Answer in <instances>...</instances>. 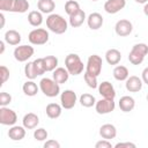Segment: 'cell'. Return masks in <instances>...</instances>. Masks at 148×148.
<instances>
[{
    "instance_id": "6da1fadb",
    "label": "cell",
    "mask_w": 148,
    "mask_h": 148,
    "mask_svg": "<svg viewBox=\"0 0 148 148\" xmlns=\"http://www.w3.org/2000/svg\"><path fill=\"white\" fill-rule=\"evenodd\" d=\"M46 27L49 28L50 31H52V32H54L57 35H61V34L67 31L68 23L61 15H59V14H50L46 17Z\"/></svg>"
},
{
    "instance_id": "7a4b0ae2",
    "label": "cell",
    "mask_w": 148,
    "mask_h": 148,
    "mask_svg": "<svg viewBox=\"0 0 148 148\" xmlns=\"http://www.w3.org/2000/svg\"><path fill=\"white\" fill-rule=\"evenodd\" d=\"M65 67L71 75H79L83 72V62L76 53H69L65 58Z\"/></svg>"
},
{
    "instance_id": "3957f363",
    "label": "cell",
    "mask_w": 148,
    "mask_h": 148,
    "mask_svg": "<svg viewBox=\"0 0 148 148\" xmlns=\"http://www.w3.org/2000/svg\"><path fill=\"white\" fill-rule=\"evenodd\" d=\"M148 53V45L145 43H138L133 45L128 54V61L132 65H140Z\"/></svg>"
},
{
    "instance_id": "277c9868",
    "label": "cell",
    "mask_w": 148,
    "mask_h": 148,
    "mask_svg": "<svg viewBox=\"0 0 148 148\" xmlns=\"http://www.w3.org/2000/svg\"><path fill=\"white\" fill-rule=\"evenodd\" d=\"M39 89L40 91L47 97H56L60 92V84L57 83L53 79L43 77L39 81Z\"/></svg>"
},
{
    "instance_id": "5b68a950",
    "label": "cell",
    "mask_w": 148,
    "mask_h": 148,
    "mask_svg": "<svg viewBox=\"0 0 148 148\" xmlns=\"http://www.w3.org/2000/svg\"><path fill=\"white\" fill-rule=\"evenodd\" d=\"M49 37V32L43 28L34 29L28 35V39L32 45H44L47 43Z\"/></svg>"
},
{
    "instance_id": "8992f818",
    "label": "cell",
    "mask_w": 148,
    "mask_h": 148,
    "mask_svg": "<svg viewBox=\"0 0 148 148\" xmlns=\"http://www.w3.org/2000/svg\"><path fill=\"white\" fill-rule=\"evenodd\" d=\"M102 58L98 56V54H92L88 58L87 60V66H86V72L95 75V76H98L102 72Z\"/></svg>"
},
{
    "instance_id": "52a82bcc",
    "label": "cell",
    "mask_w": 148,
    "mask_h": 148,
    "mask_svg": "<svg viewBox=\"0 0 148 148\" xmlns=\"http://www.w3.org/2000/svg\"><path fill=\"white\" fill-rule=\"evenodd\" d=\"M35 53V50L30 45H18L14 50V58L18 62H24L30 59Z\"/></svg>"
},
{
    "instance_id": "ba28073f",
    "label": "cell",
    "mask_w": 148,
    "mask_h": 148,
    "mask_svg": "<svg viewBox=\"0 0 148 148\" xmlns=\"http://www.w3.org/2000/svg\"><path fill=\"white\" fill-rule=\"evenodd\" d=\"M17 121V114L14 110L7 108V106H1L0 108V124L6 125V126H13Z\"/></svg>"
},
{
    "instance_id": "9c48e42d",
    "label": "cell",
    "mask_w": 148,
    "mask_h": 148,
    "mask_svg": "<svg viewBox=\"0 0 148 148\" xmlns=\"http://www.w3.org/2000/svg\"><path fill=\"white\" fill-rule=\"evenodd\" d=\"M76 101H77V96L76 94L71 90V89H67V90H64L60 95V102H61V106L66 110H69V109H73L76 104Z\"/></svg>"
},
{
    "instance_id": "30bf717a",
    "label": "cell",
    "mask_w": 148,
    "mask_h": 148,
    "mask_svg": "<svg viewBox=\"0 0 148 148\" xmlns=\"http://www.w3.org/2000/svg\"><path fill=\"white\" fill-rule=\"evenodd\" d=\"M114 108H116L114 99H111V98H102V99L97 101L95 104V110L98 114L110 113L114 110Z\"/></svg>"
},
{
    "instance_id": "8fae6325",
    "label": "cell",
    "mask_w": 148,
    "mask_h": 148,
    "mask_svg": "<svg viewBox=\"0 0 148 148\" xmlns=\"http://www.w3.org/2000/svg\"><path fill=\"white\" fill-rule=\"evenodd\" d=\"M132 30H133V24H132V22L130 20H126V18L117 21V23L114 25V31L120 37L128 36L132 32Z\"/></svg>"
},
{
    "instance_id": "7c38bea8",
    "label": "cell",
    "mask_w": 148,
    "mask_h": 148,
    "mask_svg": "<svg viewBox=\"0 0 148 148\" xmlns=\"http://www.w3.org/2000/svg\"><path fill=\"white\" fill-rule=\"evenodd\" d=\"M97 89H98L99 95H101L103 98H111V99H114V97H116V90H114V87L112 86L111 82H109V81H103L102 83L98 84Z\"/></svg>"
},
{
    "instance_id": "4fadbf2b",
    "label": "cell",
    "mask_w": 148,
    "mask_h": 148,
    "mask_svg": "<svg viewBox=\"0 0 148 148\" xmlns=\"http://www.w3.org/2000/svg\"><path fill=\"white\" fill-rule=\"evenodd\" d=\"M126 6V0H106L104 3V10L108 14H116L124 9Z\"/></svg>"
},
{
    "instance_id": "5bb4252c",
    "label": "cell",
    "mask_w": 148,
    "mask_h": 148,
    "mask_svg": "<svg viewBox=\"0 0 148 148\" xmlns=\"http://www.w3.org/2000/svg\"><path fill=\"white\" fill-rule=\"evenodd\" d=\"M142 84H143L142 79H140L136 75H131L127 77L125 87L130 92H138L142 89Z\"/></svg>"
},
{
    "instance_id": "9a60e30c",
    "label": "cell",
    "mask_w": 148,
    "mask_h": 148,
    "mask_svg": "<svg viewBox=\"0 0 148 148\" xmlns=\"http://www.w3.org/2000/svg\"><path fill=\"white\" fill-rule=\"evenodd\" d=\"M103 16L99 13H91L87 17V24L91 30H98L103 25Z\"/></svg>"
},
{
    "instance_id": "2e32d148",
    "label": "cell",
    "mask_w": 148,
    "mask_h": 148,
    "mask_svg": "<svg viewBox=\"0 0 148 148\" xmlns=\"http://www.w3.org/2000/svg\"><path fill=\"white\" fill-rule=\"evenodd\" d=\"M22 124L27 130H34L39 124V118H38V116L36 113L29 112V113L24 114V117L22 119Z\"/></svg>"
},
{
    "instance_id": "e0dca14e",
    "label": "cell",
    "mask_w": 148,
    "mask_h": 148,
    "mask_svg": "<svg viewBox=\"0 0 148 148\" xmlns=\"http://www.w3.org/2000/svg\"><path fill=\"white\" fill-rule=\"evenodd\" d=\"M99 135L103 139H106V140L114 139L116 135H117V128L112 124H104L99 128Z\"/></svg>"
},
{
    "instance_id": "ac0fdd59",
    "label": "cell",
    "mask_w": 148,
    "mask_h": 148,
    "mask_svg": "<svg viewBox=\"0 0 148 148\" xmlns=\"http://www.w3.org/2000/svg\"><path fill=\"white\" fill-rule=\"evenodd\" d=\"M25 127L24 126H16L13 125L8 131V136L13 141H20L25 136Z\"/></svg>"
},
{
    "instance_id": "d6986e66",
    "label": "cell",
    "mask_w": 148,
    "mask_h": 148,
    "mask_svg": "<svg viewBox=\"0 0 148 148\" xmlns=\"http://www.w3.org/2000/svg\"><path fill=\"white\" fill-rule=\"evenodd\" d=\"M69 72L66 69V67L64 68V67H57L54 71H53V74H52V79L57 82V83H59V84H61V83H65L67 80H68V77H69Z\"/></svg>"
},
{
    "instance_id": "ffe728a7",
    "label": "cell",
    "mask_w": 148,
    "mask_h": 148,
    "mask_svg": "<svg viewBox=\"0 0 148 148\" xmlns=\"http://www.w3.org/2000/svg\"><path fill=\"white\" fill-rule=\"evenodd\" d=\"M135 108V101L131 96H123L119 99V109L123 112H131Z\"/></svg>"
},
{
    "instance_id": "44dd1931",
    "label": "cell",
    "mask_w": 148,
    "mask_h": 148,
    "mask_svg": "<svg viewBox=\"0 0 148 148\" xmlns=\"http://www.w3.org/2000/svg\"><path fill=\"white\" fill-rule=\"evenodd\" d=\"M45 112H46V116L51 119H57L61 116V112H62V106L57 104V103H49L46 105V109H45Z\"/></svg>"
},
{
    "instance_id": "7402d4cb",
    "label": "cell",
    "mask_w": 148,
    "mask_h": 148,
    "mask_svg": "<svg viewBox=\"0 0 148 148\" xmlns=\"http://www.w3.org/2000/svg\"><path fill=\"white\" fill-rule=\"evenodd\" d=\"M86 18L87 17H86L84 10L80 9L79 12H76L75 14H73V15L69 16V24H71L72 28H79V27H81L83 24V22L86 21Z\"/></svg>"
},
{
    "instance_id": "603a6c76",
    "label": "cell",
    "mask_w": 148,
    "mask_h": 148,
    "mask_svg": "<svg viewBox=\"0 0 148 148\" xmlns=\"http://www.w3.org/2000/svg\"><path fill=\"white\" fill-rule=\"evenodd\" d=\"M5 42L7 43V44H9V45H13V46H15V45H18L20 43H21V35H20V32L18 31H16V30H7L6 32H5Z\"/></svg>"
},
{
    "instance_id": "cb8c5ba5",
    "label": "cell",
    "mask_w": 148,
    "mask_h": 148,
    "mask_svg": "<svg viewBox=\"0 0 148 148\" xmlns=\"http://www.w3.org/2000/svg\"><path fill=\"white\" fill-rule=\"evenodd\" d=\"M105 60L110 65H118L121 60V53L117 49H109L105 52Z\"/></svg>"
},
{
    "instance_id": "d4e9b609",
    "label": "cell",
    "mask_w": 148,
    "mask_h": 148,
    "mask_svg": "<svg viewBox=\"0 0 148 148\" xmlns=\"http://www.w3.org/2000/svg\"><path fill=\"white\" fill-rule=\"evenodd\" d=\"M37 8L43 14H51L56 8V3L53 0H38Z\"/></svg>"
},
{
    "instance_id": "484cf974",
    "label": "cell",
    "mask_w": 148,
    "mask_h": 148,
    "mask_svg": "<svg viewBox=\"0 0 148 148\" xmlns=\"http://www.w3.org/2000/svg\"><path fill=\"white\" fill-rule=\"evenodd\" d=\"M128 76H130V73H128L127 67L123 65H118L113 68V77L117 81H126Z\"/></svg>"
},
{
    "instance_id": "4316f807",
    "label": "cell",
    "mask_w": 148,
    "mask_h": 148,
    "mask_svg": "<svg viewBox=\"0 0 148 148\" xmlns=\"http://www.w3.org/2000/svg\"><path fill=\"white\" fill-rule=\"evenodd\" d=\"M38 89H39V87H38L32 80H29V81L24 82L23 86H22V90H23V92H24L27 96H30V97L37 95Z\"/></svg>"
},
{
    "instance_id": "83f0119b",
    "label": "cell",
    "mask_w": 148,
    "mask_h": 148,
    "mask_svg": "<svg viewBox=\"0 0 148 148\" xmlns=\"http://www.w3.org/2000/svg\"><path fill=\"white\" fill-rule=\"evenodd\" d=\"M43 13L38 10H32L28 14V22L32 27H39L43 23Z\"/></svg>"
},
{
    "instance_id": "f1b7e54d",
    "label": "cell",
    "mask_w": 148,
    "mask_h": 148,
    "mask_svg": "<svg viewBox=\"0 0 148 148\" xmlns=\"http://www.w3.org/2000/svg\"><path fill=\"white\" fill-rule=\"evenodd\" d=\"M96 102L97 101H96L95 96L91 95V94L86 92V94H82L80 96V104L82 106H84V108H91V106H94L96 104Z\"/></svg>"
},
{
    "instance_id": "f546056e",
    "label": "cell",
    "mask_w": 148,
    "mask_h": 148,
    "mask_svg": "<svg viewBox=\"0 0 148 148\" xmlns=\"http://www.w3.org/2000/svg\"><path fill=\"white\" fill-rule=\"evenodd\" d=\"M46 72H53L58 67V58L54 56H46L43 58Z\"/></svg>"
},
{
    "instance_id": "4dcf8cb0",
    "label": "cell",
    "mask_w": 148,
    "mask_h": 148,
    "mask_svg": "<svg viewBox=\"0 0 148 148\" xmlns=\"http://www.w3.org/2000/svg\"><path fill=\"white\" fill-rule=\"evenodd\" d=\"M29 2L28 0H14V6H13V12L14 13H25L29 9Z\"/></svg>"
},
{
    "instance_id": "1f68e13d",
    "label": "cell",
    "mask_w": 148,
    "mask_h": 148,
    "mask_svg": "<svg viewBox=\"0 0 148 148\" xmlns=\"http://www.w3.org/2000/svg\"><path fill=\"white\" fill-rule=\"evenodd\" d=\"M80 9H81V8H80V5H79V2L75 1V0H68V1H66V3H65V12H66V14H67L68 16L75 14V13L79 12Z\"/></svg>"
},
{
    "instance_id": "d6a6232c",
    "label": "cell",
    "mask_w": 148,
    "mask_h": 148,
    "mask_svg": "<svg viewBox=\"0 0 148 148\" xmlns=\"http://www.w3.org/2000/svg\"><path fill=\"white\" fill-rule=\"evenodd\" d=\"M83 79H84V81H86V83H87V86H88L89 88L96 89V88L98 87L97 76H95V75H92V74H90V73H88V72H84Z\"/></svg>"
},
{
    "instance_id": "836d02e7",
    "label": "cell",
    "mask_w": 148,
    "mask_h": 148,
    "mask_svg": "<svg viewBox=\"0 0 148 148\" xmlns=\"http://www.w3.org/2000/svg\"><path fill=\"white\" fill-rule=\"evenodd\" d=\"M24 75H25L29 80H34V79H36V77L38 76V74H37V72H36V69H35V67H34V62H32V61L28 62V64L24 66Z\"/></svg>"
},
{
    "instance_id": "e575fe53",
    "label": "cell",
    "mask_w": 148,
    "mask_h": 148,
    "mask_svg": "<svg viewBox=\"0 0 148 148\" xmlns=\"http://www.w3.org/2000/svg\"><path fill=\"white\" fill-rule=\"evenodd\" d=\"M32 62H34V67H35V69H36V72H37L38 75H43L46 72L45 64H44V59L43 58H37Z\"/></svg>"
},
{
    "instance_id": "d590c367",
    "label": "cell",
    "mask_w": 148,
    "mask_h": 148,
    "mask_svg": "<svg viewBox=\"0 0 148 148\" xmlns=\"http://www.w3.org/2000/svg\"><path fill=\"white\" fill-rule=\"evenodd\" d=\"M47 136H49V133L43 127H39V128L35 130V132H34V138L37 141H44V140L47 139Z\"/></svg>"
},
{
    "instance_id": "8d00e7d4",
    "label": "cell",
    "mask_w": 148,
    "mask_h": 148,
    "mask_svg": "<svg viewBox=\"0 0 148 148\" xmlns=\"http://www.w3.org/2000/svg\"><path fill=\"white\" fill-rule=\"evenodd\" d=\"M14 0H0V9L2 12H13Z\"/></svg>"
},
{
    "instance_id": "74e56055",
    "label": "cell",
    "mask_w": 148,
    "mask_h": 148,
    "mask_svg": "<svg viewBox=\"0 0 148 148\" xmlns=\"http://www.w3.org/2000/svg\"><path fill=\"white\" fill-rule=\"evenodd\" d=\"M10 103H12V95L6 92V91L0 92V105L1 106H7Z\"/></svg>"
},
{
    "instance_id": "f35d334b",
    "label": "cell",
    "mask_w": 148,
    "mask_h": 148,
    "mask_svg": "<svg viewBox=\"0 0 148 148\" xmlns=\"http://www.w3.org/2000/svg\"><path fill=\"white\" fill-rule=\"evenodd\" d=\"M0 75H1V83L0 84L2 86L9 79V69L6 66H3V65L0 67Z\"/></svg>"
},
{
    "instance_id": "ab89813d",
    "label": "cell",
    "mask_w": 148,
    "mask_h": 148,
    "mask_svg": "<svg viewBox=\"0 0 148 148\" xmlns=\"http://www.w3.org/2000/svg\"><path fill=\"white\" fill-rule=\"evenodd\" d=\"M95 147H96V148H112L113 146H112V143H111L109 140L103 139V140L96 142V143H95Z\"/></svg>"
},
{
    "instance_id": "60d3db41",
    "label": "cell",
    "mask_w": 148,
    "mask_h": 148,
    "mask_svg": "<svg viewBox=\"0 0 148 148\" xmlns=\"http://www.w3.org/2000/svg\"><path fill=\"white\" fill-rule=\"evenodd\" d=\"M114 148H135V143L133 142H118L113 146Z\"/></svg>"
},
{
    "instance_id": "b9f144b4",
    "label": "cell",
    "mask_w": 148,
    "mask_h": 148,
    "mask_svg": "<svg viewBox=\"0 0 148 148\" xmlns=\"http://www.w3.org/2000/svg\"><path fill=\"white\" fill-rule=\"evenodd\" d=\"M44 148H60V143L56 140H47L44 143Z\"/></svg>"
},
{
    "instance_id": "7bdbcfd3",
    "label": "cell",
    "mask_w": 148,
    "mask_h": 148,
    "mask_svg": "<svg viewBox=\"0 0 148 148\" xmlns=\"http://www.w3.org/2000/svg\"><path fill=\"white\" fill-rule=\"evenodd\" d=\"M141 79H142L143 83L148 84V67H146V68L142 71V73H141Z\"/></svg>"
},
{
    "instance_id": "ee69618b",
    "label": "cell",
    "mask_w": 148,
    "mask_h": 148,
    "mask_svg": "<svg viewBox=\"0 0 148 148\" xmlns=\"http://www.w3.org/2000/svg\"><path fill=\"white\" fill-rule=\"evenodd\" d=\"M5 40H1L0 42V54H2L3 53V51H5Z\"/></svg>"
},
{
    "instance_id": "f6af8a7d",
    "label": "cell",
    "mask_w": 148,
    "mask_h": 148,
    "mask_svg": "<svg viewBox=\"0 0 148 148\" xmlns=\"http://www.w3.org/2000/svg\"><path fill=\"white\" fill-rule=\"evenodd\" d=\"M0 20H1V25H0V27H1V28H3V25H5V16H3V14H2V13L0 14Z\"/></svg>"
},
{
    "instance_id": "bcb514c9",
    "label": "cell",
    "mask_w": 148,
    "mask_h": 148,
    "mask_svg": "<svg viewBox=\"0 0 148 148\" xmlns=\"http://www.w3.org/2000/svg\"><path fill=\"white\" fill-rule=\"evenodd\" d=\"M143 13L146 16H148V2L145 3V6H143Z\"/></svg>"
},
{
    "instance_id": "7dc6e473",
    "label": "cell",
    "mask_w": 148,
    "mask_h": 148,
    "mask_svg": "<svg viewBox=\"0 0 148 148\" xmlns=\"http://www.w3.org/2000/svg\"><path fill=\"white\" fill-rule=\"evenodd\" d=\"M135 2H138V3H147L148 0H135Z\"/></svg>"
},
{
    "instance_id": "c3c4849f",
    "label": "cell",
    "mask_w": 148,
    "mask_h": 148,
    "mask_svg": "<svg viewBox=\"0 0 148 148\" xmlns=\"http://www.w3.org/2000/svg\"><path fill=\"white\" fill-rule=\"evenodd\" d=\"M147 102H148V94H147Z\"/></svg>"
},
{
    "instance_id": "681fc988",
    "label": "cell",
    "mask_w": 148,
    "mask_h": 148,
    "mask_svg": "<svg viewBox=\"0 0 148 148\" xmlns=\"http://www.w3.org/2000/svg\"><path fill=\"white\" fill-rule=\"evenodd\" d=\"M92 1H97V0H92Z\"/></svg>"
}]
</instances>
